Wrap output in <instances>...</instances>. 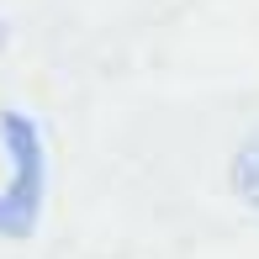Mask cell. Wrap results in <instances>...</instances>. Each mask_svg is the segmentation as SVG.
I'll use <instances>...</instances> for the list:
<instances>
[{
  "mask_svg": "<svg viewBox=\"0 0 259 259\" xmlns=\"http://www.w3.org/2000/svg\"><path fill=\"white\" fill-rule=\"evenodd\" d=\"M238 185L249 191V201H259V143L243 148V159H238Z\"/></svg>",
  "mask_w": 259,
  "mask_h": 259,
  "instance_id": "6da1fadb",
  "label": "cell"
}]
</instances>
